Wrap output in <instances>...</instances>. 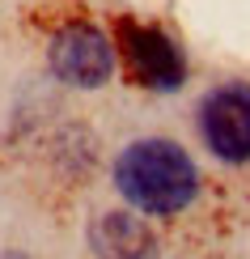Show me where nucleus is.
<instances>
[{"instance_id":"1","label":"nucleus","mask_w":250,"mask_h":259,"mask_svg":"<svg viewBox=\"0 0 250 259\" xmlns=\"http://www.w3.org/2000/svg\"><path fill=\"white\" fill-rule=\"evenodd\" d=\"M115 187L136 212L178 217L199 196V170L182 145L166 136H140L115 157Z\"/></svg>"},{"instance_id":"2","label":"nucleus","mask_w":250,"mask_h":259,"mask_svg":"<svg viewBox=\"0 0 250 259\" xmlns=\"http://www.w3.org/2000/svg\"><path fill=\"white\" fill-rule=\"evenodd\" d=\"M204 149L225 161V166H246L250 161V85L225 81L204 94L199 115H195Z\"/></svg>"},{"instance_id":"3","label":"nucleus","mask_w":250,"mask_h":259,"mask_svg":"<svg viewBox=\"0 0 250 259\" xmlns=\"http://www.w3.org/2000/svg\"><path fill=\"white\" fill-rule=\"evenodd\" d=\"M47 64H51V72H56L64 85H72V90H97V85H106L111 72H115V47L97 26L72 21V26L56 30V38H51V47H47Z\"/></svg>"},{"instance_id":"4","label":"nucleus","mask_w":250,"mask_h":259,"mask_svg":"<svg viewBox=\"0 0 250 259\" xmlns=\"http://www.w3.org/2000/svg\"><path fill=\"white\" fill-rule=\"evenodd\" d=\"M119 42H123L127 72H132L144 90H178V85L187 81V60H182V47L166 34V30L127 21V26L119 30Z\"/></svg>"},{"instance_id":"5","label":"nucleus","mask_w":250,"mask_h":259,"mask_svg":"<svg viewBox=\"0 0 250 259\" xmlns=\"http://www.w3.org/2000/svg\"><path fill=\"white\" fill-rule=\"evenodd\" d=\"M89 246L97 259H157V238L140 217L115 208L89 225Z\"/></svg>"},{"instance_id":"6","label":"nucleus","mask_w":250,"mask_h":259,"mask_svg":"<svg viewBox=\"0 0 250 259\" xmlns=\"http://www.w3.org/2000/svg\"><path fill=\"white\" fill-rule=\"evenodd\" d=\"M0 259H21V255H0Z\"/></svg>"}]
</instances>
